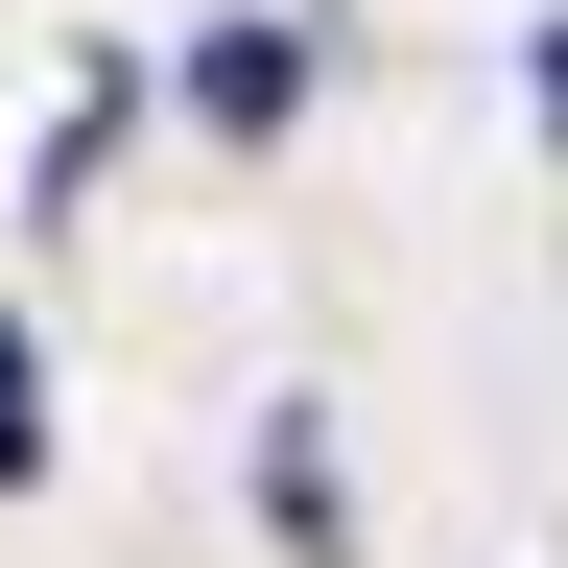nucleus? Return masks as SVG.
Masks as SVG:
<instances>
[{"label":"nucleus","instance_id":"obj_2","mask_svg":"<svg viewBox=\"0 0 568 568\" xmlns=\"http://www.w3.org/2000/svg\"><path fill=\"white\" fill-rule=\"evenodd\" d=\"M545 142H568V24H545Z\"/></svg>","mask_w":568,"mask_h":568},{"label":"nucleus","instance_id":"obj_1","mask_svg":"<svg viewBox=\"0 0 568 568\" xmlns=\"http://www.w3.org/2000/svg\"><path fill=\"white\" fill-rule=\"evenodd\" d=\"M48 474V379H24V332H0V497Z\"/></svg>","mask_w":568,"mask_h":568}]
</instances>
